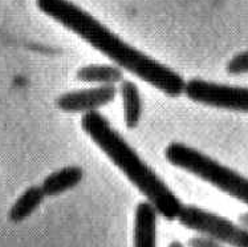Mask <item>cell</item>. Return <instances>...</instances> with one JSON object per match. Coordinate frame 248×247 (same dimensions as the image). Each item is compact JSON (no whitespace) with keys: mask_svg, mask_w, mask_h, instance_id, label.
<instances>
[{"mask_svg":"<svg viewBox=\"0 0 248 247\" xmlns=\"http://www.w3.org/2000/svg\"><path fill=\"white\" fill-rule=\"evenodd\" d=\"M81 126L92 141L110 158L165 219H178L183 207L182 202L110 125L107 117L97 111L84 113Z\"/></svg>","mask_w":248,"mask_h":247,"instance_id":"2","label":"cell"},{"mask_svg":"<svg viewBox=\"0 0 248 247\" xmlns=\"http://www.w3.org/2000/svg\"><path fill=\"white\" fill-rule=\"evenodd\" d=\"M116 85H100L64 93L56 99V106L68 113H89L114 101Z\"/></svg>","mask_w":248,"mask_h":247,"instance_id":"6","label":"cell"},{"mask_svg":"<svg viewBox=\"0 0 248 247\" xmlns=\"http://www.w3.org/2000/svg\"><path fill=\"white\" fill-rule=\"evenodd\" d=\"M158 212L150 202H141L134 213V247H157Z\"/></svg>","mask_w":248,"mask_h":247,"instance_id":"7","label":"cell"},{"mask_svg":"<svg viewBox=\"0 0 248 247\" xmlns=\"http://www.w3.org/2000/svg\"><path fill=\"white\" fill-rule=\"evenodd\" d=\"M36 4L43 14L75 32L122 69L146 81L167 96L177 97L183 93L186 82L182 76L127 44L81 7L69 0H36Z\"/></svg>","mask_w":248,"mask_h":247,"instance_id":"1","label":"cell"},{"mask_svg":"<svg viewBox=\"0 0 248 247\" xmlns=\"http://www.w3.org/2000/svg\"><path fill=\"white\" fill-rule=\"evenodd\" d=\"M183 93L198 104L248 113V88L191 79L185 84Z\"/></svg>","mask_w":248,"mask_h":247,"instance_id":"5","label":"cell"},{"mask_svg":"<svg viewBox=\"0 0 248 247\" xmlns=\"http://www.w3.org/2000/svg\"><path fill=\"white\" fill-rule=\"evenodd\" d=\"M239 223H240L242 226L247 227L248 229V213L240 214V217H239Z\"/></svg>","mask_w":248,"mask_h":247,"instance_id":"14","label":"cell"},{"mask_svg":"<svg viewBox=\"0 0 248 247\" xmlns=\"http://www.w3.org/2000/svg\"><path fill=\"white\" fill-rule=\"evenodd\" d=\"M178 221L190 230L217 238L223 243L233 247H248L247 227L236 225L227 218L220 217L202 207L183 205Z\"/></svg>","mask_w":248,"mask_h":247,"instance_id":"4","label":"cell"},{"mask_svg":"<svg viewBox=\"0 0 248 247\" xmlns=\"http://www.w3.org/2000/svg\"><path fill=\"white\" fill-rule=\"evenodd\" d=\"M190 247H226L223 245L222 241H219L217 238L210 237L206 234H202L199 237H194L188 242Z\"/></svg>","mask_w":248,"mask_h":247,"instance_id":"13","label":"cell"},{"mask_svg":"<svg viewBox=\"0 0 248 247\" xmlns=\"http://www.w3.org/2000/svg\"><path fill=\"white\" fill-rule=\"evenodd\" d=\"M120 93L124 105V121L129 129H134L138 125L142 116V99L138 86L130 80L120 82Z\"/></svg>","mask_w":248,"mask_h":247,"instance_id":"9","label":"cell"},{"mask_svg":"<svg viewBox=\"0 0 248 247\" xmlns=\"http://www.w3.org/2000/svg\"><path fill=\"white\" fill-rule=\"evenodd\" d=\"M169 247H183V245L179 241H172L170 245H169Z\"/></svg>","mask_w":248,"mask_h":247,"instance_id":"15","label":"cell"},{"mask_svg":"<svg viewBox=\"0 0 248 247\" xmlns=\"http://www.w3.org/2000/svg\"><path fill=\"white\" fill-rule=\"evenodd\" d=\"M165 158L174 166L202 178L248 206V178L238 172L182 142L169 144Z\"/></svg>","mask_w":248,"mask_h":247,"instance_id":"3","label":"cell"},{"mask_svg":"<svg viewBox=\"0 0 248 247\" xmlns=\"http://www.w3.org/2000/svg\"><path fill=\"white\" fill-rule=\"evenodd\" d=\"M228 75H244L248 73V50L240 52L228 61L226 66Z\"/></svg>","mask_w":248,"mask_h":247,"instance_id":"12","label":"cell"},{"mask_svg":"<svg viewBox=\"0 0 248 247\" xmlns=\"http://www.w3.org/2000/svg\"><path fill=\"white\" fill-rule=\"evenodd\" d=\"M84 178V170L80 166H66L52 173L43 181L41 189L46 197H55L61 193L77 186Z\"/></svg>","mask_w":248,"mask_h":247,"instance_id":"8","label":"cell"},{"mask_svg":"<svg viewBox=\"0 0 248 247\" xmlns=\"http://www.w3.org/2000/svg\"><path fill=\"white\" fill-rule=\"evenodd\" d=\"M44 197H46V193L43 192L41 186H31L26 192L17 198V201L14 203L8 213V218L11 222H21L30 217L32 213L35 212L37 207L40 206Z\"/></svg>","mask_w":248,"mask_h":247,"instance_id":"11","label":"cell"},{"mask_svg":"<svg viewBox=\"0 0 248 247\" xmlns=\"http://www.w3.org/2000/svg\"><path fill=\"white\" fill-rule=\"evenodd\" d=\"M77 80L84 82H93L100 85H116L124 80V72L121 66L92 64L82 66L76 73Z\"/></svg>","mask_w":248,"mask_h":247,"instance_id":"10","label":"cell"}]
</instances>
